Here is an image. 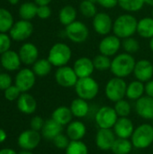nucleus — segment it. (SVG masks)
Wrapping results in <instances>:
<instances>
[{
    "label": "nucleus",
    "mask_w": 153,
    "mask_h": 154,
    "mask_svg": "<svg viewBox=\"0 0 153 154\" xmlns=\"http://www.w3.org/2000/svg\"><path fill=\"white\" fill-rule=\"evenodd\" d=\"M138 20L130 14H124L118 16L114 21L113 32L120 39H125L132 37L135 32H137Z\"/></svg>",
    "instance_id": "f257e3e1"
},
{
    "label": "nucleus",
    "mask_w": 153,
    "mask_h": 154,
    "mask_svg": "<svg viewBox=\"0 0 153 154\" xmlns=\"http://www.w3.org/2000/svg\"><path fill=\"white\" fill-rule=\"evenodd\" d=\"M135 63L136 61L132 54L124 52L112 60L110 70L115 77L124 79L133 73Z\"/></svg>",
    "instance_id": "f03ea898"
},
{
    "label": "nucleus",
    "mask_w": 153,
    "mask_h": 154,
    "mask_svg": "<svg viewBox=\"0 0 153 154\" xmlns=\"http://www.w3.org/2000/svg\"><path fill=\"white\" fill-rule=\"evenodd\" d=\"M133 148L144 150L153 144V127L150 124H142L137 126L130 138Z\"/></svg>",
    "instance_id": "7ed1b4c3"
},
{
    "label": "nucleus",
    "mask_w": 153,
    "mask_h": 154,
    "mask_svg": "<svg viewBox=\"0 0 153 154\" xmlns=\"http://www.w3.org/2000/svg\"><path fill=\"white\" fill-rule=\"evenodd\" d=\"M72 56L71 49L69 45L62 42L55 43L50 50L48 54V60L52 66L60 68L66 66L70 60Z\"/></svg>",
    "instance_id": "20e7f679"
},
{
    "label": "nucleus",
    "mask_w": 153,
    "mask_h": 154,
    "mask_svg": "<svg viewBox=\"0 0 153 154\" xmlns=\"http://www.w3.org/2000/svg\"><path fill=\"white\" fill-rule=\"evenodd\" d=\"M74 88L78 97L87 101L94 99L99 92V85L92 77L78 79Z\"/></svg>",
    "instance_id": "39448f33"
},
{
    "label": "nucleus",
    "mask_w": 153,
    "mask_h": 154,
    "mask_svg": "<svg viewBox=\"0 0 153 154\" xmlns=\"http://www.w3.org/2000/svg\"><path fill=\"white\" fill-rule=\"evenodd\" d=\"M127 84L122 78L115 77L109 79L105 88V95L111 102H117L126 97Z\"/></svg>",
    "instance_id": "423d86ee"
},
{
    "label": "nucleus",
    "mask_w": 153,
    "mask_h": 154,
    "mask_svg": "<svg viewBox=\"0 0 153 154\" xmlns=\"http://www.w3.org/2000/svg\"><path fill=\"white\" fill-rule=\"evenodd\" d=\"M118 118L115 108L108 106L100 107L95 115V122L100 129H113Z\"/></svg>",
    "instance_id": "0eeeda50"
},
{
    "label": "nucleus",
    "mask_w": 153,
    "mask_h": 154,
    "mask_svg": "<svg viewBox=\"0 0 153 154\" xmlns=\"http://www.w3.org/2000/svg\"><path fill=\"white\" fill-rule=\"evenodd\" d=\"M65 32L69 40L74 43L85 42L89 35V30L87 26L84 23L77 20L66 26Z\"/></svg>",
    "instance_id": "6e6552de"
},
{
    "label": "nucleus",
    "mask_w": 153,
    "mask_h": 154,
    "mask_svg": "<svg viewBox=\"0 0 153 154\" xmlns=\"http://www.w3.org/2000/svg\"><path fill=\"white\" fill-rule=\"evenodd\" d=\"M41 138L42 136L40 132L30 128L19 134L17 138V144L22 150L33 151L41 143Z\"/></svg>",
    "instance_id": "1a4fd4ad"
},
{
    "label": "nucleus",
    "mask_w": 153,
    "mask_h": 154,
    "mask_svg": "<svg viewBox=\"0 0 153 154\" xmlns=\"http://www.w3.org/2000/svg\"><path fill=\"white\" fill-rule=\"evenodd\" d=\"M55 80L59 86L69 88L75 87L78 80V77L73 68L66 65L57 69L55 72Z\"/></svg>",
    "instance_id": "9d476101"
},
{
    "label": "nucleus",
    "mask_w": 153,
    "mask_h": 154,
    "mask_svg": "<svg viewBox=\"0 0 153 154\" xmlns=\"http://www.w3.org/2000/svg\"><path fill=\"white\" fill-rule=\"evenodd\" d=\"M9 32L11 39L16 42H22L32 35L33 32V25L31 22L22 19L14 23Z\"/></svg>",
    "instance_id": "9b49d317"
},
{
    "label": "nucleus",
    "mask_w": 153,
    "mask_h": 154,
    "mask_svg": "<svg viewBox=\"0 0 153 154\" xmlns=\"http://www.w3.org/2000/svg\"><path fill=\"white\" fill-rule=\"evenodd\" d=\"M36 81V75L30 69H23L19 70L14 79V85L21 90L22 93L31 90Z\"/></svg>",
    "instance_id": "f8f14e48"
},
{
    "label": "nucleus",
    "mask_w": 153,
    "mask_h": 154,
    "mask_svg": "<svg viewBox=\"0 0 153 154\" xmlns=\"http://www.w3.org/2000/svg\"><path fill=\"white\" fill-rule=\"evenodd\" d=\"M93 28L96 33L99 35L106 36L113 31L114 21L110 17V15L105 12L97 13L93 17Z\"/></svg>",
    "instance_id": "ddd939ff"
},
{
    "label": "nucleus",
    "mask_w": 153,
    "mask_h": 154,
    "mask_svg": "<svg viewBox=\"0 0 153 154\" xmlns=\"http://www.w3.org/2000/svg\"><path fill=\"white\" fill-rule=\"evenodd\" d=\"M122 42L121 39L116 35H106L99 42L98 50L101 54H104L108 57H112L116 55L121 48Z\"/></svg>",
    "instance_id": "4468645a"
},
{
    "label": "nucleus",
    "mask_w": 153,
    "mask_h": 154,
    "mask_svg": "<svg viewBox=\"0 0 153 154\" xmlns=\"http://www.w3.org/2000/svg\"><path fill=\"white\" fill-rule=\"evenodd\" d=\"M116 135L113 129H98L95 142L96 147L103 152H107L111 151V148L116 140Z\"/></svg>",
    "instance_id": "2eb2a0df"
},
{
    "label": "nucleus",
    "mask_w": 153,
    "mask_h": 154,
    "mask_svg": "<svg viewBox=\"0 0 153 154\" xmlns=\"http://www.w3.org/2000/svg\"><path fill=\"white\" fill-rule=\"evenodd\" d=\"M133 75L135 79L139 81L146 83L147 81L152 79L153 64L148 60H141L136 61Z\"/></svg>",
    "instance_id": "dca6fc26"
},
{
    "label": "nucleus",
    "mask_w": 153,
    "mask_h": 154,
    "mask_svg": "<svg viewBox=\"0 0 153 154\" xmlns=\"http://www.w3.org/2000/svg\"><path fill=\"white\" fill-rule=\"evenodd\" d=\"M134 129V125L129 117H119L113 127L116 137L124 139H130Z\"/></svg>",
    "instance_id": "f3484780"
},
{
    "label": "nucleus",
    "mask_w": 153,
    "mask_h": 154,
    "mask_svg": "<svg viewBox=\"0 0 153 154\" xmlns=\"http://www.w3.org/2000/svg\"><path fill=\"white\" fill-rule=\"evenodd\" d=\"M137 115L146 120L153 119V97L143 96L135 102Z\"/></svg>",
    "instance_id": "a211bd4d"
},
{
    "label": "nucleus",
    "mask_w": 153,
    "mask_h": 154,
    "mask_svg": "<svg viewBox=\"0 0 153 154\" xmlns=\"http://www.w3.org/2000/svg\"><path fill=\"white\" fill-rule=\"evenodd\" d=\"M73 69L78 79L91 77L95 70L93 60L87 57H80L74 62Z\"/></svg>",
    "instance_id": "6ab92c4d"
},
{
    "label": "nucleus",
    "mask_w": 153,
    "mask_h": 154,
    "mask_svg": "<svg viewBox=\"0 0 153 154\" xmlns=\"http://www.w3.org/2000/svg\"><path fill=\"white\" fill-rule=\"evenodd\" d=\"M87 134V126L80 120H72L66 128V134L70 141H82Z\"/></svg>",
    "instance_id": "aec40b11"
},
{
    "label": "nucleus",
    "mask_w": 153,
    "mask_h": 154,
    "mask_svg": "<svg viewBox=\"0 0 153 154\" xmlns=\"http://www.w3.org/2000/svg\"><path fill=\"white\" fill-rule=\"evenodd\" d=\"M19 56L23 64L33 65V63L38 60L39 51L33 43L27 42L21 46L19 50Z\"/></svg>",
    "instance_id": "412c9836"
},
{
    "label": "nucleus",
    "mask_w": 153,
    "mask_h": 154,
    "mask_svg": "<svg viewBox=\"0 0 153 154\" xmlns=\"http://www.w3.org/2000/svg\"><path fill=\"white\" fill-rule=\"evenodd\" d=\"M17 108L24 115H32L37 109L36 99L29 93H22L17 99Z\"/></svg>",
    "instance_id": "4be33fe9"
},
{
    "label": "nucleus",
    "mask_w": 153,
    "mask_h": 154,
    "mask_svg": "<svg viewBox=\"0 0 153 154\" xmlns=\"http://www.w3.org/2000/svg\"><path fill=\"white\" fill-rule=\"evenodd\" d=\"M0 61L2 67L8 71H14L19 69L22 63L19 53L11 50L1 54Z\"/></svg>",
    "instance_id": "5701e85b"
},
{
    "label": "nucleus",
    "mask_w": 153,
    "mask_h": 154,
    "mask_svg": "<svg viewBox=\"0 0 153 154\" xmlns=\"http://www.w3.org/2000/svg\"><path fill=\"white\" fill-rule=\"evenodd\" d=\"M62 125L50 118L45 121L44 125L41 131V134L45 140L52 141L57 135L62 133Z\"/></svg>",
    "instance_id": "b1692460"
},
{
    "label": "nucleus",
    "mask_w": 153,
    "mask_h": 154,
    "mask_svg": "<svg viewBox=\"0 0 153 154\" xmlns=\"http://www.w3.org/2000/svg\"><path fill=\"white\" fill-rule=\"evenodd\" d=\"M69 108L74 117L76 118H84L86 117L90 110L88 102L80 97L73 99L70 103Z\"/></svg>",
    "instance_id": "393cba45"
},
{
    "label": "nucleus",
    "mask_w": 153,
    "mask_h": 154,
    "mask_svg": "<svg viewBox=\"0 0 153 154\" xmlns=\"http://www.w3.org/2000/svg\"><path fill=\"white\" fill-rule=\"evenodd\" d=\"M73 115L69 107L65 106H60L54 109L51 114V119L56 121L62 126H67L73 119Z\"/></svg>",
    "instance_id": "a878e982"
},
{
    "label": "nucleus",
    "mask_w": 153,
    "mask_h": 154,
    "mask_svg": "<svg viewBox=\"0 0 153 154\" xmlns=\"http://www.w3.org/2000/svg\"><path fill=\"white\" fill-rule=\"evenodd\" d=\"M144 93H145V85L142 81L136 79L127 85L126 97L129 100L137 101L139 98L144 96Z\"/></svg>",
    "instance_id": "bb28decb"
},
{
    "label": "nucleus",
    "mask_w": 153,
    "mask_h": 154,
    "mask_svg": "<svg viewBox=\"0 0 153 154\" xmlns=\"http://www.w3.org/2000/svg\"><path fill=\"white\" fill-rule=\"evenodd\" d=\"M138 34L145 39L153 38V17H144L138 21Z\"/></svg>",
    "instance_id": "cd10ccee"
},
{
    "label": "nucleus",
    "mask_w": 153,
    "mask_h": 154,
    "mask_svg": "<svg viewBox=\"0 0 153 154\" xmlns=\"http://www.w3.org/2000/svg\"><path fill=\"white\" fill-rule=\"evenodd\" d=\"M77 18V10L70 5L63 6L59 13V20L61 24L68 26L73 22L76 21Z\"/></svg>",
    "instance_id": "c85d7f7f"
},
{
    "label": "nucleus",
    "mask_w": 153,
    "mask_h": 154,
    "mask_svg": "<svg viewBox=\"0 0 153 154\" xmlns=\"http://www.w3.org/2000/svg\"><path fill=\"white\" fill-rule=\"evenodd\" d=\"M133 149V146L130 139L116 138L111 148V152L114 154H130Z\"/></svg>",
    "instance_id": "c756f323"
},
{
    "label": "nucleus",
    "mask_w": 153,
    "mask_h": 154,
    "mask_svg": "<svg viewBox=\"0 0 153 154\" xmlns=\"http://www.w3.org/2000/svg\"><path fill=\"white\" fill-rule=\"evenodd\" d=\"M52 64L48 59L37 60L32 65V71L38 77H45L51 71Z\"/></svg>",
    "instance_id": "7c9ffc66"
},
{
    "label": "nucleus",
    "mask_w": 153,
    "mask_h": 154,
    "mask_svg": "<svg viewBox=\"0 0 153 154\" xmlns=\"http://www.w3.org/2000/svg\"><path fill=\"white\" fill-rule=\"evenodd\" d=\"M37 9L38 5L35 3L26 2L21 5L19 8V14L23 20L30 21L31 19L37 16Z\"/></svg>",
    "instance_id": "2f4dec72"
},
{
    "label": "nucleus",
    "mask_w": 153,
    "mask_h": 154,
    "mask_svg": "<svg viewBox=\"0 0 153 154\" xmlns=\"http://www.w3.org/2000/svg\"><path fill=\"white\" fill-rule=\"evenodd\" d=\"M144 5V0H118V5L123 10L130 13H134L142 10Z\"/></svg>",
    "instance_id": "473e14b6"
},
{
    "label": "nucleus",
    "mask_w": 153,
    "mask_h": 154,
    "mask_svg": "<svg viewBox=\"0 0 153 154\" xmlns=\"http://www.w3.org/2000/svg\"><path fill=\"white\" fill-rule=\"evenodd\" d=\"M14 23V18L11 13L5 8H0V32L10 31Z\"/></svg>",
    "instance_id": "72a5a7b5"
},
{
    "label": "nucleus",
    "mask_w": 153,
    "mask_h": 154,
    "mask_svg": "<svg viewBox=\"0 0 153 154\" xmlns=\"http://www.w3.org/2000/svg\"><path fill=\"white\" fill-rule=\"evenodd\" d=\"M88 147L82 141H70L65 154H88Z\"/></svg>",
    "instance_id": "f704fd0d"
},
{
    "label": "nucleus",
    "mask_w": 153,
    "mask_h": 154,
    "mask_svg": "<svg viewBox=\"0 0 153 154\" xmlns=\"http://www.w3.org/2000/svg\"><path fill=\"white\" fill-rule=\"evenodd\" d=\"M79 11L81 14L87 18H93L97 14L96 4L89 0H83L79 4Z\"/></svg>",
    "instance_id": "c9c22d12"
},
{
    "label": "nucleus",
    "mask_w": 153,
    "mask_h": 154,
    "mask_svg": "<svg viewBox=\"0 0 153 154\" xmlns=\"http://www.w3.org/2000/svg\"><path fill=\"white\" fill-rule=\"evenodd\" d=\"M93 63L95 69H97L99 71H106L107 69H110L112 60H110V57L100 53L93 59Z\"/></svg>",
    "instance_id": "e433bc0d"
},
{
    "label": "nucleus",
    "mask_w": 153,
    "mask_h": 154,
    "mask_svg": "<svg viewBox=\"0 0 153 154\" xmlns=\"http://www.w3.org/2000/svg\"><path fill=\"white\" fill-rule=\"evenodd\" d=\"M114 108L118 117H129L131 111H132L131 104L129 103V101L125 100L124 98L115 102Z\"/></svg>",
    "instance_id": "4c0bfd02"
},
{
    "label": "nucleus",
    "mask_w": 153,
    "mask_h": 154,
    "mask_svg": "<svg viewBox=\"0 0 153 154\" xmlns=\"http://www.w3.org/2000/svg\"><path fill=\"white\" fill-rule=\"evenodd\" d=\"M122 45H123V48L125 51V52H127L129 54H133L140 50L139 42L133 36L124 39Z\"/></svg>",
    "instance_id": "58836bf2"
},
{
    "label": "nucleus",
    "mask_w": 153,
    "mask_h": 154,
    "mask_svg": "<svg viewBox=\"0 0 153 154\" xmlns=\"http://www.w3.org/2000/svg\"><path fill=\"white\" fill-rule=\"evenodd\" d=\"M52 143L53 145L59 149V150H66V148L69 146V143H70V140L69 138L67 136V134H60L59 135H57L52 141Z\"/></svg>",
    "instance_id": "ea45409f"
},
{
    "label": "nucleus",
    "mask_w": 153,
    "mask_h": 154,
    "mask_svg": "<svg viewBox=\"0 0 153 154\" xmlns=\"http://www.w3.org/2000/svg\"><path fill=\"white\" fill-rule=\"evenodd\" d=\"M21 94H22L21 90L15 85H12L5 90L4 96H5V98L6 100L14 101V100H17L19 98Z\"/></svg>",
    "instance_id": "a19ab883"
},
{
    "label": "nucleus",
    "mask_w": 153,
    "mask_h": 154,
    "mask_svg": "<svg viewBox=\"0 0 153 154\" xmlns=\"http://www.w3.org/2000/svg\"><path fill=\"white\" fill-rule=\"evenodd\" d=\"M11 47V37L5 32H0V54L9 51Z\"/></svg>",
    "instance_id": "79ce46f5"
},
{
    "label": "nucleus",
    "mask_w": 153,
    "mask_h": 154,
    "mask_svg": "<svg viewBox=\"0 0 153 154\" xmlns=\"http://www.w3.org/2000/svg\"><path fill=\"white\" fill-rule=\"evenodd\" d=\"M44 123L45 121L43 120V118L40 116H33L31 121H30V128L34 130V131H37V132H40L41 131L43 125H44Z\"/></svg>",
    "instance_id": "37998d69"
},
{
    "label": "nucleus",
    "mask_w": 153,
    "mask_h": 154,
    "mask_svg": "<svg viewBox=\"0 0 153 154\" xmlns=\"http://www.w3.org/2000/svg\"><path fill=\"white\" fill-rule=\"evenodd\" d=\"M12 86V78L7 73H0V90H5Z\"/></svg>",
    "instance_id": "c03bdc74"
},
{
    "label": "nucleus",
    "mask_w": 153,
    "mask_h": 154,
    "mask_svg": "<svg viewBox=\"0 0 153 154\" xmlns=\"http://www.w3.org/2000/svg\"><path fill=\"white\" fill-rule=\"evenodd\" d=\"M51 10L49 5H38L37 16L41 19H47L50 16Z\"/></svg>",
    "instance_id": "a18cd8bd"
},
{
    "label": "nucleus",
    "mask_w": 153,
    "mask_h": 154,
    "mask_svg": "<svg viewBox=\"0 0 153 154\" xmlns=\"http://www.w3.org/2000/svg\"><path fill=\"white\" fill-rule=\"evenodd\" d=\"M96 3L106 9H113L118 5V0H96Z\"/></svg>",
    "instance_id": "49530a36"
},
{
    "label": "nucleus",
    "mask_w": 153,
    "mask_h": 154,
    "mask_svg": "<svg viewBox=\"0 0 153 154\" xmlns=\"http://www.w3.org/2000/svg\"><path fill=\"white\" fill-rule=\"evenodd\" d=\"M145 94L148 97H153V79H151L145 83Z\"/></svg>",
    "instance_id": "de8ad7c7"
},
{
    "label": "nucleus",
    "mask_w": 153,
    "mask_h": 154,
    "mask_svg": "<svg viewBox=\"0 0 153 154\" xmlns=\"http://www.w3.org/2000/svg\"><path fill=\"white\" fill-rule=\"evenodd\" d=\"M6 138H7V134H6V132H5L4 129L0 128V143H5V140H6Z\"/></svg>",
    "instance_id": "09e8293b"
},
{
    "label": "nucleus",
    "mask_w": 153,
    "mask_h": 154,
    "mask_svg": "<svg viewBox=\"0 0 153 154\" xmlns=\"http://www.w3.org/2000/svg\"><path fill=\"white\" fill-rule=\"evenodd\" d=\"M0 154H18V152L11 148H4L0 150Z\"/></svg>",
    "instance_id": "8fccbe9b"
},
{
    "label": "nucleus",
    "mask_w": 153,
    "mask_h": 154,
    "mask_svg": "<svg viewBox=\"0 0 153 154\" xmlns=\"http://www.w3.org/2000/svg\"><path fill=\"white\" fill-rule=\"evenodd\" d=\"M51 0H34V3L37 5H49Z\"/></svg>",
    "instance_id": "3c124183"
},
{
    "label": "nucleus",
    "mask_w": 153,
    "mask_h": 154,
    "mask_svg": "<svg viewBox=\"0 0 153 154\" xmlns=\"http://www.w3.org/2000/svg\"><path fill=\"white\" fill-rule=\"evenodd\" d=\"M18 154H33L32 152V151H26V150H22Z\"/></svg>",
    "instance_id": "603ef678"
},
{
    "label": "nucleus",
    "mask_w": 153,
    "mask_h": 154,
    "mask_svg": "<svg viewBox=\"0 0 153 154\" xmlns=\"http://www.w3.org/2000/svg\"><path fill=\"white\" fill-rule=\"evenodd\" d=\"M145 4L148 5H151V6H153V0H144Z\"/></svg>",
    "instance_id": "864d4df0"
},
{
    "label": "nucleus",
    "mask_w": 153,
    "mask_h": 154,
    "mask_svg": "<svg viewBox=\"0 0 153 154\" xmlns=\"http://www.w3.org/2000/svg\"><path fill=\"white\" fill-rule=\"evenodd\" d=\"M8 2H9L11 5H16V4L19 2V0H8Z\"/></svg>",
    "instance_id": "5fc2aeb1"
},
{
    "label": "nucleus",
    "mask_w": 153,
    "mask_h": 154,
    "mask_svg": "<svg viewBox=\"0 0 153 154\" xmlns=\"http://www.w3.org/2000/svg\"><path fill=\"white\" fill-rule=\"evenodd\" d=\"M150 48H151V50L153 52V38H151V41H150Z\"/></svg>",
    "instance_id": "6e6d98bb"
},
{
    "label": "nucleus",
    "mask_w": 153,
    "mask_h": 154,
    "mask_svg": "<svg viewBox=\"0 0 153 154\" xmlns=\"http://www.w3.org/2000/svg\"><path fill=\"white\" fill-rule=\"evenodd\" d=\"M151 125H152V127H153V119H152V124H151Z\"/></svg>",
    "instance_id": "4d7b16f0"
},
{
    "label": "nucleus",
    "mask_w": 153,
    "mask_h": 154,
    "mask_svg": "<svg viewBox=\"0 0 153 154\" xmlns=\"http://www.w3.org/2000/svg\"><path fill=\"white\" fill-rule=\"evenodd\" d=\"M152 17H153V10H152Z\"/></svg>",
    "instance_id": "13d9d810"
},
{
    "label": "nucleus",
    "mask_w": 153,
    "mask_h": 154,
    "mask_svg": "<svg viewBox=\"0 0 153 154\" xmlns=\"http://www.w3.org/2000/svg\"><path fill=\"white\" fill-rule=\"evenodd\" d=\"M152 64H153V62H152Z\"/></svg>",
    "instance_id": "bf43d9fd"
},
{
    "label": "nucleus",
    "mask_w": 153,
    "mask_h": 154,
    "mask_svg": "<svg viewBox=\"0 0 153 154\" xmlns=\"http://www.w3.org/2000/svg\"><path fill=\"white\" fill-rule=\"evenodd\" d=\"M152 145H153V144H152Z\"/></svg>",
    "instance_id": "052dcab7"
}]
</instances>
